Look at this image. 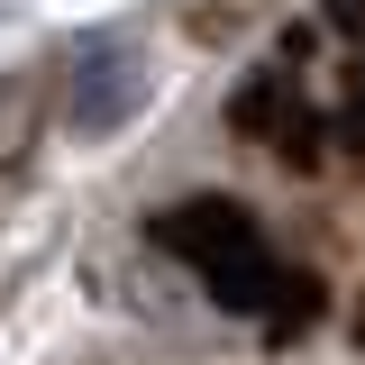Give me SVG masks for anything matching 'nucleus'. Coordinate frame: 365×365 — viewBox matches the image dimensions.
Segmentation results:
<instances>
[{
  "label": "nucleus",
  "instance_id": "f257e3e1",
  "mask_svg": "<svg viewBox=\"0 0 365 365\" xmlns=\"http://www.w3.org/2000/svg\"><path fill=\"white\" fill-rule=\"evenodd\" d=\"M155 101V55L146 46H91L64 64V101H55V119L73 137H119Z\"/></svg>",
  "mask_w": 365,
  "mask_h": 365
}]
</instances>
